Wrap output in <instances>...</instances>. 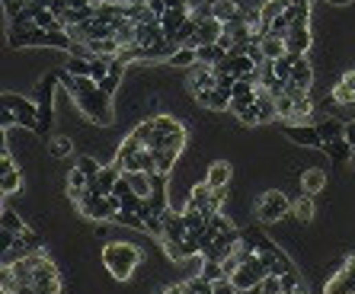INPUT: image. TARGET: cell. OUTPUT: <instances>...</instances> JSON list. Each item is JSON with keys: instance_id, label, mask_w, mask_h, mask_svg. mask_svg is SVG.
Instances as JSON below:
<instances>
[{"instance_id": "1", "label": "cell", "mask_w": 355, "mask_h": 294, "mask_svg": "<svg viewBox=\"0 0 355 294\" xmlns=\"http://www.w3.org/2000/svg\"><path fill=\"white\" fill-rule=\"evenodd\" d=\"M61 87H65V90L74 96V102L80 106V112H84L87 119H93V125H100V128H109V125L115 122L113 96H106L93 77H71V74L65 71V77H61Z\"/></svg>"}, {"instance_id": "2", "label": "cell", "mask_w": 355, "mask_h": 294, "mask_svg": "<svg viewBox=\"0 0 355 294\" xmlns=\"http://www.w3.org/2000/svg\"><path fill=\"white\" fill-rule=\"evenodd\" d=\"M103 262L113 272L115 282H131L135 269L141 266V249L135 243H106L103 247Z\"/></svg>"}, {"instance_id": "3", "label": "cell", "mask_w": 355, "mask_h": 294, "mask_svg": "<svg viewBox=\"0 0 355 294\" xmlns=\"http://www.w3.org/2000/svg\"><path fill=\"white\" fill-rule=\"evenodd\" d=\"M3 128H29L38 131V106L36 100H26V96H16V93H3Z\"/></svg>"}, {"instance_id": "4", "label": "cell", "mask_w": 355, "mask_h": 294, "mask_svg": "<svg viewBox=\"0 0 355 294\" xmlns=\"http://www.w3.org/2000/svg\"><path fill=\"white\" fill-rule=\"evenodd\" d=\"M61 77H65V67H55V71H48L36 87L38 131H48L51 128V122H55V87H61Z\"/></svg>"}, {"instance_id": "5", "label": "cell", "mask_w": 355, "mask_h": 294, "mask_svg": "<svg viewBox=\"0 0 355 294\" xmlns=\"http://www.w3.org/2000/svg\"><path fill=\"white\" fill-rule=\"evenodd\" d=\"M291 208H295V202H291L285 192H279V189H269V192L260 195V202H256V218L262 220V224H275V220L288 218Z\"/></svg>"}, {"instance_id": "6", "label": "cell", "mask_w": 355, "mask_h": 294, "mask_svg": "<svg viewBox=\"0 0 355 294\" xmlns=\"http://www.w3.org/2000/svg\"><path fill=\"white\" fill-rule=\"evenodd\" d=\"M36 249H42V237H38L36 230H29V234H23V237H16L13 243H7V247H3L0 266H13L16 259H26L29 253H36Z\"/></svg>"}, {"instance_id": "7", "label": "cell", "mask_w": 355, "mask_h": 294, "mask_svg": "<svg viewBox=\"0 0 355 294\" xmlns=\"http://www.w3.org/2000/svg\"><path fill=\"white\" fill-rule=\"evenodd\" d=\"M279 119V109H275V96H272L269 90H262L260 87V96H256V102H253V109L243 115V125H266V122Z\"/></svg>"}, {"instance_id": "8", "label": "cell", "mask_w": 355, "mask_h": 294, "mask_svg": "<svg viewBox=\"0 0 355 294\" xmlns=\"http://www.w3.org/2000/svg\"><path fill=\"white\" fill-rule=\"evenodd\" d=\"M23 189V176H19L16 163H13V157H10L7 144H3V150H0V192L3 195H13Z\"/></svg>"}, {"instance_id": "9", "label": "cell", "mask_w": 355, "mask_h": 294, "mask_svg": "<svg viewBox=\"0 0 355 294\" xmlns=\"http://www.w3.org/2000/svg\"><path fill=\"white\" fill-rule=\"evenodd\" d=\"M189 16H192V3H186V7H167L163 10V16H160V29H163V36L173 42L179 29L186 26Z\"/></svg>"}, {"instance_id": "10", "label": "cell", "mask_w": 355, "mask_h": 294, "mask_svg": "<svg viewBox=\"0 0 355 294\" xmlns=\"http://www.w3.org/2000/svg\"><path fill=\"white\" fill-rule=\"evenodd\" d=\"M23 234H29L26 220L19 218L13 208H3V212H0V243L7 247V243H13L16 237H23Z\"/></svg>"}, {"instance_id": "11", "label": "cell", "mask_w": 355, "mask_h": 294, "mask_svg": "<svg viewBox=\"0 0 355 294\" xmlns=\"http://www.w3.org/2000/svg\"><path fill=\"white\" fill-rule=\"evenodd\" d=\"M285 138L291 141V144H298V147H323V138H320V131L317 125H285Z\"/></svg>"}, {"instance_id": "12", "label": "cell", "mask_w": 355, "mask_h": 294, "mask_svg": "<svg viewBox=\"0 0 355 294\" xmlns=\"http://www.w3.org/2000/svg\"><path fill=\"white\" fill-rule=\"evenodd\" d=\"M225 32V23L215 16H205V19H196V38H192V48L198 45H215L218 38Z\"/></svg>"}, {"instance_id": "13", "label": "cell", "mask_w": 355, "mask_h": 294, "mask_svg": "<svg viewBox=\"0 0 355 294\" xmlns=\"http://www.w3.org/2000/svg\"><path fill=\"white\" fill-rule=\"evenodd\" d=\"M218 87V74H215V67L211 65H196L192 67V77H189V90H192V96H202V93H208V90H215Z\"/></svg>"}, {"instance_id": "14", "label": "cell", "mask_w": 355, "mask_h": 294, "mask_svg": "<svg viewBox=\"0 0 355 294\" xmlns=\"http://www.w3.org/2000/svg\"><path fill=\"white\" fill-rule=\"evenodd\" d=\"M160 220H163V237L160 240H183L189 234V224H186V218H183V212L167 208V212L160 214Z\"/></svg>"}, {"instance_id": "15", "label": "cell", "mask_w": 355, "mask_h": 294, "mask_svg": "<svg viewBox=\"0 0 355 294\" xmlns=\"http://www.w3.org/2000/svg\"><path fill=\"white\" fill-rule=\"evenodd\" d=\"M310 42H314L310 29L308 26H298V23H291L288 32H285V48H288V52H295V55H308Z\"/></svg>"}, {"instance_id": "16", "label": "cell", "mask_w": 355, "mask_h": 294, "mask_svg": "<svg viewBox=\"0 0 355 294\" xmlns=\"http://www.w3.org/2000/svg\"><path fill=\"white\" fill-rule=\"evenodd\" d=\"M256 45H260V52H262L266 61H279L282 55H288V48H285V36H275V32H266Z\"/></svg>"}, {"instance_id": "17", "label": "cell", "mask_w": 355, "mask_h": 294, "mask_svg": "<svg viewBox=\"0 0 355 294\" xmlns=\"http://www.w3.org/2000/svg\"><path fill=\"white\" fill-rule=\"evenodd\" d=\"M231 176H234L231 163H227V160H215V163L208 166L205 183L211 185V189H227V183H231Z\"/></svg>"}, {"instance_id": "18", "label": "cell", "mask_w": 355, "mask_h": 294, "mask_svg": "<svg viewBox=\"0 0 355 294\" xmlns=\"http://www.w3.org/2000/svg\"><path fill=\"white\" fill-rule=\"evenodd\" d=\"M90 189V176L84 173V170H77V166H71L67 170V199L71 202H80V195Z\"/></svg>"}, {"instance_id": "19", "label": "cell", "mask_w": 355, "mask_h": 294, "mask_svg": "<svg viewBox=\"0 0 355 294\" xmlns=\"http://www.w3.org/2000/svg\"><path fill=\"white\" fill-rule=\"evenodd\" d=\"M211 16L221 19V23L243 19V3H234V0H211Z\"/></svg>"}, {"instance_id": "20", "label": "cell", "mask_w": 355, "mask_h": 294, "mask_svg": "<svg viewBox=\"0 0 355 294\" xmlns=\"http://www.w3.org/2000/svg\"><path fill=\"white\" fill-rule=\"evenodd\" d=\"M310 83H314V67H310L308 58H301L298 65L291 67V80H288V87H298V90H308V93H310Z\"/></svg>"}, {"instance_id": "21", "label": "cell", "mask_w": 355, "mask_h": 294, "mask_svg": "<svg viewBox=\"0 0 355 294\" xmlns=\"http://www.w3.org/2000/svg\"><path fill=\"white\" fill-rule=\"evenodd\" d=\"M323 185H327V173H323V170H317V166H310V170H304V173H301V189H304L308 195L323 192Z\"/></svg>"}, {"instance_id": "22", "label": "cell", "mask_w": 355, "mask_h": 294, "mask_svg": "<svg viewBox=\"0 0 355 294\" xmlns=\"http://www.w3.org/2000/svg\"><path fill=\"white\" fill-rule=\"evenodd\" d=\"M333 102H336V106H349V102H355V71L346 74V77L333 87Z\"/></svg>"}, {"instance_id": "23", "label": "cell", "mask_w": 355, "mask_h": 294, "mask_svg": "<svg viewBox=\"0 0 355 294\" xmlns=\"http://www.w3.org/2000/svg\"><path fill=\"white\" fill-rule=\"evenodd\" d=\"M323 294H355L352 278H349L346 269H339L336 275H330V278H327V285H323Z\"/></svg>"}, {"instance_id": "24", "label": "cell", "mask_w": 355, "mask_h": 294, "mask_svg": "<svg viewBox=\"0 0 355 294\" xmlns=\"http://www.w3.org/2000/svg\"><path fill=\"white\" fill-rule=\"evenodd\" d=\"M317 131H320V138L323 141H336V138H346V122L343 119H320L317 122Z\"/></svg>"}, {"instance_id": "25", "label": "cell", "mask_w": 355, "mask_h": 294, "mask_svg": "<svg viewBox=\"0 0 355 294\" xmlns=\"http://www.w3.org/2000/svg\"><path fill=\"white\" fill-rule=\"evenodd\" d=\"M211 195H215V189H211V185H208V183H198L196 189L189 192V202H186V205H192V208H198V212L205 214L208 205H211ZM205 218H208V214H205Z\"/></svg>"}, {"instance_id": "26", "label": "cell", "mask_w": 355, "mask_h": 294, "mask_svg": "<svg viewBox=\"0 0 355 294\" xmlns=\"http://www.w3.org/2000/svg\"><path fill=\"white\" fill-rule=\"evenodd\" d=\"M198 102L202 106H208V109H218V112H225V109H231V93L227 90H208V93H202L198 96Z\"/></svg>"}, {"instance_id": "27", "label": "cell", "mask_w": 355, "mask_h": 294, "mask_svg": "<svg viewBox=\"0 0 355 294\" xmlns=\"http://www.w3.org/2000/svg\"><path fill=\"white\" fill-rule=\"evenodd\" d=\"M327 157H333V160H349V157H355V147L349 144L346 138H336V141H323V147H320Z\"/></svg>"}, {"instance_id": "28", "label": "cell", "mask_w": 355, "mask_h": 294, "mask_svg": "<svg viewBox=\"0 0 355 294\" xmlns=\"http://www.w3.org/2000/svg\"><path fill=\"white\" fill-rule=\"evenodd\" d=\"M196 52H198V65H211V67L221 65V61L227 58V52L218 45V42H215V45H198Z\"/></svg>"}, {"instance_id": "29", "label": "cell", "mask_w": 355, "mask_h": 294, "mask_svg": "<svg viewBox=\"0 0 355 294\" xmlns=\"http://www.w3.org/2000/svg\"><path fill=\"white\" fill-rule=\"evenodd\" d=\"M170 65L173 67H196L198 65V52L192 45H179L176 55L170 58Z\"/></svg>"}, {"instance_id": "30", "label": "cell", "mask_w": 355, "mask_h": 294, "mask_svg": "<svg viewBox=\"0 0 355 294\" xmlns=\"http://www.w3.org/2000/svg\"><path fill=\"white\" fill-rule=\"evenodd\" d=\"M291 214H295V218L298 220H304V224H308V220H314V195H301V199H295V208H291Z\"/></svg>"}, {"instance_id": "31", "label": "cell", "mask_w": 355, "mask_h": 294, "mask_svg": "<svg viewBox=\"0 0 355 294\" xmlns=\"http://www.w3.org/2000/svg\"><path fill=\"white\" fill-rule=\"evenodd\" d=\"M160 243H163V253H167L170 262H186V259H189L186 247H183V240H160Z\"/></svg>"}, {"instance_id": "32", "label": "cell", "mask_w": 355, "mask_h": 294, "mask_svg": "<svg viewBox=\"0 0 355 294\" xmlns=\"http://www.w3.org/2000/svg\"><path fill=\"white\" fill-rule=\"evenodd\" d=\"M109 67H113V58H100V55L90 58V77H93L96 83L109 77Z\"/></svg>"}, {"instance_id": "33", "label": "cell", "mask_w": 355, "mask_h": 294, "mask_svg": "<svg viewBox=\"0 0 355 294\" xmlns=\"http://www.w3.org/2000/svg\"><path fill=\"white\" fill-rule=\"evenodd\" d=\"M77 170H84L87 176H90V179H96V176L103 173V163H100V160H96V157H90V154H80L77 157Z\"/></svg>"}, {"instance_id": "34", "label": "cell", "mask_w": 355, "mask_h": 294, "mask_svg": "<svg viewBox=\"0 0 355 294\" xmlns=\"http://www.w3.org/2000/svg\"><path fill=\"white\" fill-rule=\"evenodd\" d=\"M65 71L71 74V77H90V58H67Z\"/></svg>"}, {"instance_id": "35", "label": "cell", "mask_w": 355, "mask_h": 294, "mask_svg": "<svg viewBox=\"0 0 355 294\" xmlns=\"http://www.w3.org/2000/svg\"><path fill=\"white\" fill-rule=\"evenodd\" d=\"M131 135H135V138H138L141 144H144V147H148V150H150V144H154V119L141 122V125H138V128H135V131H131Z\"/></svg>"}, {"instance_id": "36", "label": "cell", "mask_w": 355, "mask_h": 294, "mask_svg": "<svg viewBox=\"0 0 355 294\" xmlns=\"http://www.w3.org/2000/svg\"><path fill=\"white\" fill-rule=\"evenodd\" d=\"M71 154H74V141H71V138H65V135H61V138L51 141V157H58V160H61V157H71Z\"/></svg>"}, {"instance_id": "37", "label": "cell", "mask_w": 355, "mask_h": 294, "mask_svg": "<svg viewBox=\"0 0 355 294\" xmlns=\"http://www.w3.org/2000/svg\"><path fill=\"white\" fill-rule=\"evenodd\" d=\"M282 278V288H285V291H301V272H298V266H291L288 272H285V275H279Z\"/></svg>"}, {"instance_id": "38", "label": "cell", "mask_w": 355, "mask_h": 294, "mask_svg": "<svg viewBox=\"0 0 355 294\" xmlns=\"http://www.w3.org/2000/svg\"><path fill=\"white\" fill-rule=\"evenodd\" d=\"M198 275L205 278V282H218V278H227V275H225V266H221V262H208V259H205V266H202V272H198Z\"/></svg>"}, {"instance_id": "39", "label": "cell", "mask_w": 355, "mask_h": 294, "mask_svg": "<svg viewBox=\"0 0 355 294\" xmlns=\"http://www.w3.org/2000/svg\"><path fill=\"white\" fill-rule=\"evenodd\" d=\"M260 288H262L266 294H285V288H282V278H279V275H266V278L260 282Z\"/></svg>"}, {"instance_id": "40", "label": "cell", "mask_w": 355, "mask_h": 294, "mask_svg": "<svg viewBox=\"0 0 355 294\" xmlns=\"http://www.w3.org/2000/svg\"><path fill=\"white\" fill-rule=\"evenodd\" d=\"M48 10H51V13H55L58 19L65 16L67 10H71V3H67V0H51V3H48Z\"/></svg>"}, {"instance_id": "41", "label": "cell", "mask_w": 355, "mask_h": 294, "mask_svg": "<svg viewBox=\"0 0 355 294\" xmlns=\"http://www.w3.org/2000/svg\"><path fill=\"white\" fill-rule=\"evenodd\" d=\"M163 294H186V282H176V285H167Z\"/></svg>"}, {"instance_id": "42", "label": "cell", "mask_w": 355, "mask_h": 294, "mask_svg": "<svg viewBox=\"0 0 355 294\" xmlns=\"http://www.w3.org/2000/svg\"><path fill=\"white\" fill-rule=\"evenodd\" d=\"M346 141L355 147V119H352V122H346Z\"/></svg>"}, {"instance_id": "43", "label": "cell", "mask_w": 355, "mask_h": 294, "mask_svg": "<svg viewBox=\"0 0 355 294\" xmlns=\"http://www.w3.org/2000/svg\"><path fill=\"white\" fill-rule=\"evenodd\" d=\"M343 269L349 272V278H352V288H355V256H349V259H346V266H343Z\"/></svg>"}, {"instance_id": "44", "label": "cell", "mask_w": 355, "mask_h": 294, "mask_svg": "<svg viewBox=\"0 0 355 294\" xmlns=\"http://www.w3.org/2000/svg\"><path fill=\"white\" fill-rule=\"evenodd\" d=\"M13 294H38V291H36V285H16Z\"/></svg>"}, {"instance_id": "45", "label": "cell", "mask_w": 355, "mask_h": 294, "mask_svg": "<svg viewBox=\"0 0 355 294\" xmlns=\"http://www.w3.org/2000/svg\"><path fill=\"white\" fill-rule=\"evenodd\" d=\"M237 294H266V291H262L260 285H253V288H247V291H237Z\"/></svg>"}, {"instance_id": "46", "label": "cell", "mask_w": 355, "mask_h": 294, "mask_svg": "<svg viewBox=\"0 0 355 294\" xmlns=\"http://www.w3.org/2000/svg\"><path fill=\"white\" fill-rule=\"evenodd\" d=\"M189 0H167V7H186Z\"/></svg>"}, {"instance_id": "47", "label": "cell", "mask_w": 355, "mask_h": 294, "mask_svg": "<svg viewBox=\"0 0 355 294\" xmlns=\"http://www.w3.org/2000/svg\"><path fill=\"white\" fill-rule=\"evenodd\" d=\"M327 3H339L343 7V3H352V0H327Z\"/></svg>"}, {"instance_id": "48", "label": "cell", "mask_w": 355, "mask_h": 294, "mask_svg": "<svg viewBox=\"0 0 355 294\" xmlns=\"http://www.w3.org/2000/svg\"><path fill=\"white\" fill-rule=\"evenodd\" d=\"M285 294H308V291H304V288H301V291H285Z\"/></svg>"}]
</instances>
